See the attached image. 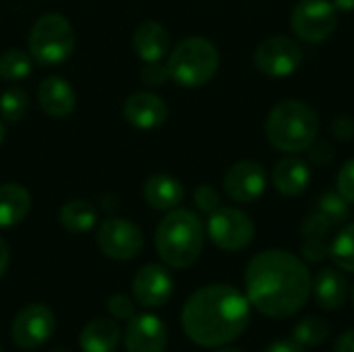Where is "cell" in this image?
<instances>
[{"label":"cell","instance_id":"32","mask_svg":"<svg viewBox=\"0 0 354 352\" xmlns=\"http://www.w3.org/2000/svg\"><path fill=\"white\" fill-rule=\"evenodd\" d=\"M195 205L201 212L212 214L214 210L220 207V195H218V191L212 185H199L197 191H195Z\"/></svg>","mask_w":354,"mask_h":352},{"label":"cell","instance_id":"21","mask_svg":"<svg viewBox=\"0 0 354 352\" xmlns=\"http://www.w3.org/2000/svg\"><path fill=\"white\" fill-rule=\"evenodd\" d=\"M315 297L324 309H330V311L340 309L348 299L346 278L332 268L322 270L315 278Z\"/></svg>","mask_w":354,"mask_h":352},{"label":"cell","instance_id":"16","mask_svg":"<svg viewBox=\"0 0 354 352\" xmlns=\"http://www.w3.org/2000/svg\"><path fill=\"white\" fill-rule=\"evenodd\" d=\"M37 102L52 118H66L77 104V93L62 77H46L37 87Z\"/></svg>","mask_w":354,"mask_h":352},{"label":"cell","instance_id":"34","mask_svg":"<svg viewBox=\"0 0 354 352\" xmlns=\"http://www.w3.org/2000/svg\"><path fill=\"white\" fill-rule=\"evenodd\" d=\"M108 311L116 319H133L135 317V305L124 295H112L108 299Z\"/></svg>","mask_w":354,"mask_h":352},{"label":"cell","instance_id":"45","mask_svg":"<svg viewBox=\"0 0 354 352\" xmlns=\"http://www.w3.org/2000/svg\"><path fill=\"white\" fill-rule=\"evenodd\" d=\"M0 352H2V351H0Z\"/></svg>","mask_w":354,"mask_h":352},{"label":"cell","instance_id":"11","mask_svg":"<svg viewBox=\"0 0 354 352\" xmlns=\"http://www.w3.org/2000/svg\"><path fill=\"white\" fill-rule=\"evenodd\" d=\"M54 313L50 307L33 303L21 309L12 324V342L23 351H33L41 346L54 334Z\"/></svg>","mask_w":354,"mask_h":352},{"label":"cell","instance_id":"7","mask_svg":"<svg viewBox=\"0 0 354 352\" xmlns=\"http://www.w3.org/2000/svg\"><path fill=\"white\" fill-rule=\"evenodd\" d=\"M292 31L309 41H326L338 27V10L332 0H301L290 15Z\"/></svg>","mask_w":354,"mask_h":352},{"label":"cell","instance_id":"4","mask_svg":"<svg viewBox=\"0 0 354 352\" xmlns=\"http://www.w3.org/2000/svg\"><path fill=\"white\" fill-rule=\"evenodd\" d=\"M266 133L276 149L284 154H299L309 149L317 139L319 118L309 104L301 100H284L272 108Z\"/></svg>","mask_w":354,"mask_h":352},{"label":"cell","instance_id":"41","mask_svg":"<svg viewBox=\"0 0 354 352\" xmlns=\"http://www.w3.org/2000/svg\"><path fill=\"white\" fill-rule=\"evenodd\" d=\"M2 141H4V124L0 120V145H2Z\"/></svg>","mask_w":354,"mask_h":352},{"label":"cell","instance_id":"38","mask_svg":"<svg viewBox=\"0 0 354 352\" xmlns=\"http://www.w3.org/2000/svg\"><path fill=\"white\" fill-rule=\"evenodd\" d=\"M334 351L336 352H354V330L346 332V334H342V336L338 338V342H336Z\"/></svg>","mask_w":354,"mask_h":352},{"label":"cell","instance_id":"43","mask_svg":"<svg viewBox=\"0 0 354 352\" xmlns=\"http://www.w3.org/2000/svg\"><path fill=\"white\" fill-rule=\"evenodd\" d=\"M54 352H66V351H62V349H56V351Z\"/></svg>","mask_w":354,"mask_h":352},{"label":"cell","instance_id":"9","mask_svg":"<svg viewBox=\"0 0 354 352\" xmlns=\"http://www.w3.org/2000/svg\"><path fill=\"white\" fill-rule=\"evenodd\" d=\"M95 243L100 251L116 261L133 259L143 249V232L137 224L122 218H108L100 224Z\"/></svg>","mask_w":354,"mask_h":352},{"label":"cell","instance_id":"31","mask_svg":"<svg viewBox=\"0 0 354 352\" xmlns=\"http://www.w3.org/2000/svg\"><path fill=\"white\" fill-rule=\"evenodd\" d=\"M168 79H170V73H168V66H166V64H160V62H145V66L141 68V81H143L145 85L160 87V85H164Z\"/></svg>","mask_w":354,"mask_h":352},{"label":"cell","instance_id":"5","mask_svg":"<svg viewBox=\"0 0 354 352\" xmlns=\"http://www.w3.org/2000/svg\"><path fill=\"white\" fill-rule=\"evenodd\" d=\"M166 66L174 83L187 89H195L214 79L220 66V54L207 37L191 35L174 46Z\"/></svg>","mask_w":354,"mask_h":352},{"label":"cell","instance_id":"27","mask_svg":"<svg viewBox=\"0 0 354 352\" xmlns=\"http://www.w3.org/2000/svg\"><path fill=\"white\" fill-rule=\"evenodd\" d=\"M31 73V56L23 50H6L0 54V77L21 81Z\"/></svg>","mask_w":354,"mask_h":352},{"label":"cell","instance_id":"1","mask_svg":"<svg viewBox=\"0 0 354 352\" xmlns=\"http://www.w3.org/2000/svg\"><path fill=\"white\" fill-rule=\"evenodd\" d=\"M249 303L268 317L284 319L299 313L311 295L307 266L292 253L270 249L255 255L245 272Z\"/></svg>","mask_w":354,"mask_h":352},{"label":"cell","instance_id":"40","mask_svg":"<svg viewBox=\"0 0 354 352\" xmlns=\"http://www.w3.org/2000/svg\"><path fill=\"white\" fill-rule=\"evenodd\" d=\"M332 4L336 6V10H344V12L354 10V0H332Z\"/></svg>","mask_w":354,"mask_h":352},{"label":"cell","instance_id":"25","mask_svg":"<svg viewBox=\"0 0 354 352\" xmlns=\"http://www.w3.org/2000/svg\"><path fill=\"white\" fill-rule=\"evenodd\" d=\"M330 257L334 263L344 270L354 272V224H348L340 230V234L330 245Z\"/></svg>","mask_w":354,"mask_h":352},{"label":"cell","instance_id":"20","mask_svg":"<svg viewBox=\"0 0 354 352\" xmlns=\"http://www.w3.org/2000/svg\"><path fill=\"white\" fill-rule=\"evenodd\" d=\"M31 210V195L17 183L0 185V228L21 224Z\"/></svg>","mask_w":354,"mask_h":352},{"label":"cell","instance_id":"39","mask_svg":"<svg viewBox=\"0 0 354 352\" xmlns=\"http://www.w3.org/2000/svg\"><path fill=\"white\" fill-rule=\"evenodd\" d=\"M8 261H10L8 247H6V243L0 239V278L4 276V272H6V268H8Z\"/></svg>","mask_w":354,"mask_h":352},{"label":"cell","instance_id":"44","mask_svg":"<svg viewBox=\"0 0 354 352\" xmlns=\"http://www.w3.org/2000/svg\"><path fill=\"white\" fill-rule=\"evenodd\" d=\"M353 299H354V288H353Z\"/></svg>","mask_w":354,"mask_h":352},{"label":"cell","instance_id":"29","mask_svg":"<svg viewBox=\"0 0 354 352\" xmlns=\"http://www.w3.org/2000/svg\"><path fill=\"white\" fill-rule=\"evenodd\" d=\"M334 228V224L317 210L313 214H309L303 224H301V232L303 237H328V232Z\"/></svg>","mask_w":354,"mask_h":352},{"label":"cell","instance_id":"15","mask_svg":"<svg viewBox=\"0 0 354 352\" xmlns=\"http://www.w3.org/2000/svg\"><path fill=\"white\" fill-rule=\"evenodd\" d=\"M122 114L135 129L149 131L162 127L168 120V106L160 95L151 91H137L124 100Z\"/></svg>","mask_w":354,"mask_h":352},{"label":"cell","instance_id":"8","mask_svg":"<svg viewBox=\"0 0 354 352\" xmlns=\"http://www.w3.org/2000/svg\"><path fill=\"white\" fill-rule=\"evenodd\" d=\"M207 234L212 243L224 251H241L255 237L253 220L236 207H218L209 214Z\"/></svg>","mask_w":354,"mask_h":352},{"label":"cell","instance_id":"24","mask_svg":"<svg viewBox=\"0 0 354 352\" xmlns=\"http://www.w3.org/2000/svg\"><path fill=\"white\" fill-rule=\"evenodd\" d=\"M29 112V95L21 87H8L0 93V116L6 122H19Z\"/></svg>","mask_w":354,"mask_h":352},{"label":"cell","instance_id":"36","mask_svg":"<svg viewBox=\"0 0 354 352\" xmlns=\"http://www.w3.org/2000/svg\"><path fill=\"white\" fill-rule=\"evenodd\" d=\"M332 131L338 139H351L354 135V120L351 116H342V118H336L334 124H332Z\"/></svg>","mask_w":354,"mask_h":352},{"label":"cell","instance_id":"19","mask_svg":"<svg viewBox=\"0 0 354 352\" xmlns=\"http://www.w3.org/2000/svg\"><path fill=\"white\" fill-rule=\"evenodd\" d=\"M274 187L286 195V197H297L301 193L307 191L309 180H311V172L305 160L301 158H284L276 164L274 168Z\"/></svg>","mask_w":354,"mask_h":352},{"label":"cell","instance_id":"14","mask_svg":"<svg viewBox=\"0 0 354 352\" xmlns=\"http://www.w3.org/2000/svg\"><path fill=\"white\" fill-rule=\"evenodd\" d=\"M127 352H164L168 344V330L156 315H135L124 332Z\"/></svg>","mask_w":354,"mask_h":352},{"label":"cell","instance_id":"10","mask_svg":"<svg viewBox=\"0 0 354 352\" xmlns=\"http://www.w3.org/2000/svg\"><path fill=\"white\" fill-rule=\"evenodd\" d=\"M255 66L268 77H288L303 62V50L292 37L274 35L263 39L255 50Z\"/></svg>","mask_w":354,"mask_h":352},{"label":"cell","instance_id":"13","mask_svg":"<svg viewBox=\"0 0 354 352\" xmlns=\"http://www.w3.org/2000/svg\"><path fill=\"white\" fill-rule=\"evenodd\" d=\"M174 290L172 276L166 268L149 263L143 266L133 278V297L141 307L156 309L170 301Z\"/></svg>","mask_w":354,"mask_h":352},{"label":"cell","instance_id":"37","mask_svg":"<svg viewBox=\"0 0 354 352\" xmlns=\"http://www.w3.org/2000/svg\"><path fill=\"white\" fill-rule=\"evenodd\" d=\"M263 352H305V349L295 340H278V342L270 344Z\"/></svg>","mask_w":354,"mask_h":352},{"label":"cell","instance_id":"42","mask_svg":"<svg viewBox=\"0 0 354 352\" xmlns=\"http://www.w3.org/2000/svg\"><path fill=\"white\" fill-rule=\"evenodd\" d=\"M218 352H243V351H239V349H220Z\"/></svg>","mask_w":354,"mask_h":352},{"label":"cell","instance_id":"6","mask_svg":"<svg viewBox=\"0 0 354 352\" xmlns=\"http://www.w3.org/2000/svg\"><path fill=\"white\" fill-rule=\"evenodd\" d=\"M29 56L41 66L64 62L75 50V31L66 17L60 12L41 15L29 33Z\"/></svg>","mask_w":354,"mask_h":352},{"label":"cell","instance_id":"28","mask_svg":"<svg viewBox=\"0 0 354 352\" xmlns=\"http://www.w3.org/2000/svg\"><path fill=\"white\" fill-rule=\"evenodd\" d=\"M317 210L336 226V224H342L344 220H348L351 216V207H348V201L338 193V191H328L319 197L317 201Z\"/></svg>","mask_w":354,"mask_h":352},{"label":"cell","instance_id":"17","mask_svg":"<svg viewBox=\"0 0 354 352\" xmlns=\"http://www.w3.org/2000/svg\"><path fill=\"white\" fill-rule=\"evenodd\" d=\"M133 48L143 62H160L170 50V35L160 23L145 21L133 33Z\"/></svg>","mask_w":354,"mask_h":352},{"label":"cell","instance_id":"3","mask_svg":"<svg viewBox=\"0 0 354 352\" xmlns=\"http://www.w3.org/2000/svg\"><path fill=\"white\" fill-rule=\"evenodd\" d=\"M203 224L191 210H170L156 230L158 255L176 270L193 266L203 251Z\"/></svg>","mask_w":354,"mask_h":352},{"label":"cell","instance_id":"22","mask_svg":"<svg viewBox=\"0 0 354 352\" xmlns=\"http://www.w3.org/2000/svg\"><path fill=\"white\" fill-rule=\"evenodd\" d=\"M120 342V330L112 319H93L81 332L83 352H114Z\"/></svg>","mask_w":354,"mask_h":352},{"label":"cell","instance_id":"12","mask_svg":"<svg viewBox=\"0 0 354 352\" xmlns=\"http://www.w3.org/2000/svg\"><path fill=\"white\" fill-rule=\"evenodd\" d=\"M268 176L259 162L241 160L232 164L224 176V191L232 201L239 203H253L266 191Z\"/></svg>","mask_w":354,"mask_h":352},{"label":"cell","instance_id":"26","mask_svg":"<svg viewBox=\"0 0 354 352\" xmlns=\"http://www.w3.org/2000/svg\"><path fill=\"white\" fill-rule=\"evenodd\" d=\"M330 338V326L328 322L319 319V317H307L303 319L295 332H292V340L299 342L303 349L305 346H319Z\"/></svg>","mask_w":354,"mask_h":352},{"label":"cell","instance_id":"35","mask_svg":"<svg viewBox=\"0 0 354 352\" xmlns=\"http://www.w3.org/2000/svg\"><path fill=\"white\" fill-rule=\"evenodd\" d=\"M311 160L317 164V166H322V164H330L332 162V158H334V149H332V145L328 143V141H319V143H311Z\"/></svg>","mask_w":354,"mask_h":352},{"label":"cell","instance_id":"30","mask_svg":"<svg viewBox=\"0 0 354 352\" xmlns=\"http://www.w3.org/2000/svg\"><path fill=\"white\" fill-rule=\"evenodd\" d=\"M330 255L328 237H303V257L309 261H322Z\"/></svg>","mask_w":354,"mask_h":352},{"label":"cell","instance_id":"2","mask_svg":"<svg viewBox=\"0 0 354 352\" xmlns=\"http://www.w3.org/2000/svg\"><path fill=\"white\" fill-rule=\"evenodd\" d=\"M249 305V299L234 286L212 284L199 288L185 303L183 330L197 346H226L247 330L251 319Z\"/></svg>","mask_w":354,"mask_h":352},{"label":"cell","instance_id":"23","mask_svg":"<svg viewBox=\"0 0 354 352\" xmlns=\"http://www.w3.org/2000/svg\"><path fill=\"white\" fill-rule=\"evenodd\" d=\"M58 220L62 228H66L68 232H75V234L89 232L97 222V210L85 199H73L60 207Z\"/></svg>","mask_w":354,"mask_h":352},{"label":"cell","instance_id":"18","mask_svg":"<svg viewBox=\"0 0 354 352\" xmlns=\"http://www.w3.org/2000/svg\"><path fill=\"white\" fill-rule=\"evenodd\" d=\"M143 199L149 207L160 212L176 210L185 199L183 185L168 174H153L143 185Z\"/></svg>","mask_w":354,"mask_h":352},{"label":"cell","instance_id":"33","mask_svg":"<svg viewBox=\"0 0 354 352\" xmlns=\"http://www.w3.org/2000/svg\"><path fill=\"white\" fill-rule=\"evenodd\" d=\"M336 187H338V193L348 201L354 203V160L346 162L340 172H338V178H336Z\"/></svg>","mask_w":354,"mask_h":352}]
</instances>
